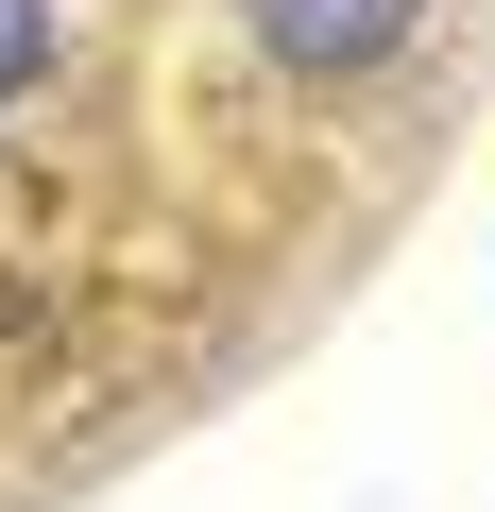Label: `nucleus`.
I'll return each mask as SVG.
<instances>
[{"label":"nucleus","mask_w":495,"mask_h":512,"mask_svg":"<svg viewBox=\"0 0 495 512\" xmlns=\"http://www.w3.org/2000/svg\"><path fill=\"white\" fill-rule=\"evenodd\" d=\"M52 52H69V0H0V120L52 86Z\"/></svg>","instance_id":"f03ea898"},{"label":"nucleus","mask_w":495,"mask_h":512,"mask_svg":"<svg viewBox=\"0 0 495 512\" xmlns=\"http://www.w3.org/2000/svg\"><path fill=\"white\" fill-rule=\"evenodd\" d=\"M239 18H257V52H274V69L359 86V69H393V52H410V18H427V0H239Z\"/></svg>","instance_id":"f257e3e1"}]
</instances>
